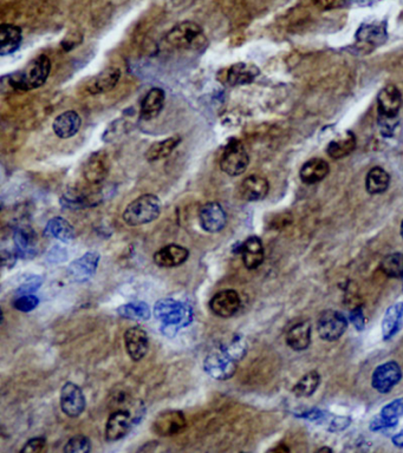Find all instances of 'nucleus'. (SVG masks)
<instances>
[{
    "instance_id": "obj_1",
    "label": "nucleus",
    "mask_w": 403,
    "mask_h": 453,
    "mask_svg": "<svg viewBox=\"0 0 403 453\" xmlns=\"http://www.w3.org/2000/svg\"><path fill=\"white\" fill-rule=\"evenodd\" d=\"M154 317L162 324V331H169L168 336H174L179 328L188 326L193 320L192 308L174 298H161L154 306Z\"/></svg>"
},
{
    "instance_id": "obj_2",
    "label": "nucleus",
    "mask_w": 403,
    "mask_h": 453,
    "mask_svg": "<svg viewBox=\"0 0 403 453\" xmlns=\"http://www.w3.org/2000/svg\"><path fill=\"white\" fill-rule=\"evenodd\" d=\"M166 41L170 46L185 51H204L208 39L203 27L194 22H180L167 34Z\"/></svg>"
},
{
    "instance_id": "obj_3",
    "label": "nucleus",
    "mask_w": 403,
    "mask_h": 453,
    "mask_svg": "<svg viewBox=\"0 0 403 453\" xmlns=\"http://www.w3.org/2000/svg\"><path fill=\"white\" fill-rule=\"evenodd\" d=\"M51 71V60L48 55H41L32 59L23 70L11 74L12 86L22 91H30L41 88L48 81Z\"/></svg>"
},
{
    "instance_id": "obj_4",
    "label": "nucleus",
    "mask_w": 403,
    "mask_h": 453,
    "mask_svg": "<svg viewBox=\"0 0 403 453\" xmlns=\"http://www.w3.org/2000/svg\"><path fill=\"white\" fill-rule=\"evenodd\" d=\"M162 209V204L159 197L153 194H145L134 199L127 206L123 213V220L127 225H147L155 221L159 218Z\"/></svg>"
},
{
    "instance_id": "obj_5",
    "label": "nucleus",
    "mask_w": 403,
    "mask_h": 453,
    "mask_svg": "<svg viewBox=\"0 0 403 453\" xmlns=\"http://www.w3.org/2000/svg\"><path fill=\"white\" fill-rule=\"evenodd\" d=\"M250 157L241 140H231L220 159V168L229 176H241L248 169Z\"/></svg>"
},
{
    "instance_id": "obj_6",
    "label": "nucleus",
    "mask_w": 403,
    "mask_h": 453,
    "mask_svg": "<svg viewBox=\"0 0 403 453\" xmlns=\"http://www.w3.org/2000/svg\"><path fill=\"white\" fill-rule=\"evenodd\" d=\"M237 360L220 350L208 354L204 361L205 372L215 380H229L237 372Z\"/></svg>"
},
{
    "instance_id": "obj_7",
    "label": "nucleus",
    "mask_w": 403,
    "mask_h": 453,
    "mask_svg": "<svg viewBox=\"0 0 403 453\" xmlns=\"http://www.w3.org/2000/svg\"><path fill=\"white\" fill-rule=\"evenodd\" d=\"M348 327L347 317L338 310H324L317 320V331L323 340L336 341Z\"/></svg>"
},
{
    "instance_id": "obj_8",
    "label": "nucleus",
    "mask_w": 403,
    "mask_h": 453,
    "mask_svg": "<svg viewBox=\"0 0 403 453\" xmlns=\"http://www.w3.org/2000/svg\"><path fill=\"white\" fill-rule=\"evenodd\" d=\"M402 379V371L395 361L378 366L371 376V386L380 393H388Z\"/></svg>"
},
{
    "instance_id": "obj_9",
    "label": "nucleus",
    "mask_w": 403,
    "mask_h": 453,
    "mask_svg": "<svg viewBox=\"0 0 403 453\" xmlns=\"http://www.w3.org/2000/svg\"><path fill=\"white\" fill-rule=\"evenodd\" d=\"M187 420L181 411L172 409L160 413L153 423V431L161 437H172L185 431Z\"/></svg>"
},
{
    "instance_id": "obj_10",
    "label": "nucleus",
    "mask_w": 403,
    "mask_h": 453,
    "mask_svg": "<svg viewBox=\"0 0 403 453\" xmlns=\"http://www.w3.org/2000/svg\"><path fill=\"white\" fill-rule=\"evenodd\" d=\"M110 171V159L105 151H96L85 161L83 176L93 185H98L107 178Z\"/></svg>"
},
{
    "instance_id": "obj_11",
    "label": "nucleus",
    "mask_w": 403,
    "mask_h": 453,
    "mask_svg": "<svg viewBox=\"0 0 403 453\" xmlns=\"http://www.w3.org/2000/svg\"><path fill=\"white\" fill-rule=\"evenodd\" d=\"M87 402L81 387L76 383H67L60 390V409L70 418H77L84 412Z\"/></svg>"
},
{
    "instance_id": "obj_12",
    "label": "nucleus",
    "mask_w": 403,
    "mask_h": 453,
    "mask_svg": "<svg viewBox=\"0 0 403 453\" xmlns=\"http://www.w3.org/2000/svg\"><path fill=\"white\" fill-rule=\"evenodd\" d=\"M199 223L205 232L215 234L225 228L227 223V214L220 203H206L200 209Z\"/></svg>"
},
{
    "instance_id": "obj_13",
    "label": "nucleus",
    "mask_w": 403,
    "mask_h": 453,
    "mask_svg": "<svg viewBox=\"0 0 403 453\" xmlns=\"http://www.w3.org/2000/svg\"><path fill=\"white\" fill-rule=\"evenodd\" d=\"M241 306V298L234 289L219 291L210 300V310L219 317H231Z\"/></svg>"
},
{
    "instance_id": "obj_14",
    "label": "nucleus",
    "mask_w": 403,
    "mask_h": 453,
    "mask_svg": "<svg viewBox=\"0 0 403 453\" xmlns=\"http://www.w3.org/2000/svg\"><path fill=\"white\" fill-rule=\"evenodd\" d=\"M100 262V254L96 251H88L83 256L71 262L68 273L76 282H85L90 280L96 273Z\"/></svg>"
},
{
    "instance_id": "obj_15",
    "label": "nucleus",
    "mask_w": 403,
    "mask_h": 453,
    "mask_svg": "<svg viewBox=\"0 0 403 453\" xmlns=\"http://www.w3.org/2000/svg\"><path fill=\"white\" fill-rule=\"evenodd\" d=\"M133 416L127 409H117L111 413L105 425V439L108 442H117L124 438L133 428Z\"/></svg>"
},
{
    "instance_id": "obj_16",
    "label": "nucleus",
    "mask_w": 403,
    "mask_h": 453,
    "mask_svg": "<svg viewBox=\"0 0 403 453\" xmlns=\"http://www.w3.org/2000/svg\"><path fill=\"white\" fill-rule=\"evenodd\" d=\"M127 353L133 361H141L148 352L149 340L147 333L140 326H134L124 333Z\"/></svg>"
},
{
    "instance_id": "obj_17",
    "label": "nucleus",
    "mask_w": 403,
    "mask_h": 453,
    "mask_svg": "<svg viewBox=\"0 0 403 453\" xmlns=\"http://www.w3.org/2000/svg\"><path fill=\"white\" fill-rule=\"evenodd\" d=\"M378 107L380 116L395 118L402 107V96L395 85L389 84L378 93Z\"/></svg>"
},
{
    "instance_id": "obj_18",
    "label": "nucleus",
    "mask_w": 403,
    "mask_h": 453,
    "mask_svg": "<svg viewBox=\"0 0 403 453\" xmlns=\"http://www.w3.org/2000/svg\"><path fill=\"white\" fill-rule=\"evenodd\" d=\"M387 25L383 22H364L356 32L357 43L378 48L387 41Z\"/></svg>"
},
{
    "instance_id": "obj_19",
    "label": "nucleus",
    "mask_w": 403,
    "mask_h": 453,
    "mask_svg": "<svg viewBox=\"0 0 403 453\" xmlns=\"http://www.w3.org/2000/svg\"><path fill=\"white\" fill-rule=\"evenodd\" d=\"M189 258V251L180 244H167L154 254V262L162 268H173L185 263Z\"/></svg>"
},
{
    "instance_id": "obj_20",
    "label": "nucleus",
    "mask_w": 403,
    "mask_h": 453,
    "mask_svg": "<svg viewBox=\"0 0 403 453\" xmlns=\"http://www.w3.org/2000/svg\"><path fill=\"white\" fill-rule=\"evenodd\" d=\"M82 126V118L74 110L65 111L63 114H58L53 121L52 129L56 136L62 140H68L74 137L79 131Z\"/></svg>"
},
{
    "instance_id": "obj_21",
    "label": "nucleus",
    "mask_w": 403,
    "mask_h": 453,
    "mask_svg": "<svg viewBox=\"0 0 403 453\" xmlns=\"http://www.w3.org/2000/svg\"><path fill=\"white\" fill-rule=\"evenodd\" d=\"M269 192H270V185L267 178L258 175L246 177L239 187L241 197L250 202L262 201L267 197Z\"/></svg>"
},
{
    "instance_id": "obj_22",
    "label": "nucleus",
    "mask_w": 403,
    "mask_h": 453,
    "mask_svg": "<svg viewBox=\"0 0 403 453\" xmlns=\"http://www.w3.org/2000/svg\"><path fill=\"white\" fill-rule=\"evenodd\" d=\"M239 251H241L245 267L251 269V270L258 268L265 258L263 242L258 236H250L246 241L241 244Z\"/></svg>"
},
{
    "instance_id": "obj_23",
    "label": "nucleus",
    "mask_w": 403,
    "mask_h": 453,
    "mask_svg": "<svg viewBox=\"0 0 403 453\" xmlns=\"http://www.w3.org/2000/svg\"><path fill=\"white\" fill-rule=\"evenodd\" d=\"M17 254L22 258H31L37 253V234L27 225H20L13 234Z\"/></svg>"
},
{
    "instance_id": "obj_24",
    "label": "nucleus",
    "mask_w": 403,
    "mask_h": 453,
    "mask_svg": "<svg viewBox=\"0 0 403 453\" xmlns=\"http://www.w3.org/2000/svg\"><path fill=\"white\" fill-rule=\"evenodd\" d=\"M100 194L84 192L79 189H70L60 197V204L67 209L78 210L96 206L100 202Z\"/></svg>"
},
{
    "instance_id": "obj_25",
    "label": "nucleus",
    "mask_w": 403,
    "mask_h": 453,
    "mask_svg": "<svg viewBox=\"0 0 403 453\" xmlns=\"http://www.w3.org/2000/svg\"><path fill=\"white\" fill-rule=\"evenodd\" d=\"M121 71L117 67H109L101 71L89 81L87 86L91 95H100L111 91L119 83Z\"/></svg>"
},
{
    "instance_id": "obj_26",
    "label": "nucleus",
    "mask_w": 403,
    "mask_h": 453,
    "mask_svg": "<svg viewBox=\"0 0 403 453\" xmlns=\"http://www.w3.org/2000/svg\"><path fill=\"white\" fill-rule=\"evenodd\" d=\"M166 100V93L162 88H153L149 90L141 104V118L145 121H151L159 116L162 111Z\"/></svg>"
},
{
    "instance_id": "obj_27",
    "label": "nucleus",
    "mask_w": 403,
    "mask_h": 453,
    "mask_svg": "<svg viewBox=\"0 0 403 453\" xmlns=\"http://www.w3.org/2000/svg\"><path fill=\"white\" fill-rule=\"evenodd\" d=\"M258 67L255 64L237 63L229 67L226 81L231 86L250 84L259 76Z\"/></svg>"
},
{
    "instance_id": "obj_28",
    "label": "nucleus",
    "mask_w": 403,
    "mask_h": 453,
    "mask_svg": "<svg viewBox=\"0 0 403 453\" xmlns=\"http://www.w3.org/2000/svg\"><path fill=\"white\" fill-rule=\"evenodd\" d=\"M330 166L326 161L322 159H312L304 163L300 168V180L305 185H314L324 180L329 175Z\"/></svg>"
},
{
    "instance_id": "obj_29",
    "label": "nucleus",
    "mask_w": 403,
    "mask_h": 453,
    "mask_svg": "<svg viewBox=\"0 0 403 453\" xmlns=\"http://www.w3.org/2000/svg\"><path fill=\"white\" fill-rule=\"evenodd\" d=\"M22 43V29L12 24L0 26V55H12Z\"/></svg>"
},
{
    "instance_id": "obj_30",
    "label": "nucleus",
    "mask_w": 403,
    "mask_h": 453,
    "mask_svg": "<svg viewBox=\"0 0 403 453\" xmlns=\"http://www.w3.org/2000/svg\"><path fill=\"white\" fill-rule=\"evenodd\" d=\"M286 343L293 350H307L311 343L310 322L304 321L290 328L286 334Z\"/></svg>"
},
{
    "instance_id": "obj_31",
    "label": "nucleus",
    "mask_w": 403,
    "mask_h": 453,
    "mask_svg": "<svg viewBox=\"0 0 403 453\" xmlns=\"http://www.w3.org/2000/svg\"><path fill=\"white\" fill-rule=\"evenodd\" d=\"M403 317V302H396L389 307L382 320V336L383 339L389 340L399 331Z\"/></svg>"
},
{
    "instance_id": "obj_32",
    "label": "nucleus",
    "mask_w": 403,
    "mask_h": 453,
    "mask_svg": "<svg viewBox=\"0 0 403 453\" xmlns=\"http://www.w3.org/2000/svg\"><path fill=\"white\" fill-rule=\"evenodd\" d=\"M44 232L46 235L60 239L62 242H70L76 237V232L72 225L60 216L51 218L46 223Z\"/></svg>"
},
{
    "instance_id": "obj_33",
    "label": "nucleus",
    "mask_w": 403,
    "mask_h": 453,
    "mask_svg": "<svg viewBox=\"0 0 403 453\" xmlns=\"http://www.w3.org/2000/svg\"><path fill=\"white\" fill-rule=\"evenodd\" d=\"M355 135L348 131L344 133L343 136L338 137L337 140H331L326 147V152L331 159H340L350 155L352 151L355 150Z\"/></svg>"
},
{
    "instance_id": "obj_34",
    "label": "nucleus",
    "mask_w": 403,
    "mask_h": 453,
    "mask_svg": "<svg viewBox=\"0 0 403 453\" xmlns=\"http://www.w3.org/2000/svg\"><path fill=\"white\" fill-rule=\"evenodd\" d=\"M181 143V137H168L166 140H158L148 147L146 152V159L149 162H155L159 159H166Z\"/></svg>"
},
{
    "instance_id": "obj_35",
    "label": "nucleus",
    "mask_w": 403,
    "mask_h": 453,
    "mask_svg": "<svg viewBox=\"0 0 403 453\" xmlns=\"http://www.w3.org/2000/svg\"><path fill=\"white\" fill-rule=\"evenodd\" d=\"M389 185H390V176L383 168L375 166L366 173V192L371 195H378L385 192L388 189Z\"/></svg>"
},
{
    "instance_id": "obj_36",
    "label": "nucleus",
    "mask_w": 403,
    "mask_h": 453,
    "mask_svg": "<svg viewBox=\"0 0 403 453\" xmlns=\"http://www.w3.org/2000/svg\"><path fill=\"white\" fill-rule=\"evenodd\" d=\"M120 317L128 320L147 321L151 317V308L143 301L128 302L117 308Z\"/></svg>"
},
{
    "instance_id": "obj_37",
    "label": "nucleus",
    "mask_w": 403,
    "mask_h": 453,
    "mask_svg": "<svg viewBox=\"0 0 403 453\" xmlns=\"http://www.w3.org/2000/svg\"><path fill=\"white\" fill-rule=\"evenodd\" d=\"M319 383H321L319 373L317 371H311L298 380V383L293 386V393L298 398H307L317 390Z\"/></svg>"
},
{
    "instance_id": "obj_38",
    "label": "nucleus",
    "mask_w": 403,
    "mask_h": 453,
    "mask_svg": "<svg viewBox=\"0 0 403 453\" xmlns=\"http://www.w3.org/2000/svg\"><path fill=\"white\" fill-rule=\"evenodd\" d=\"M381 269L387 277H394V279L403 277L402 253H394V254L387 255L382 260Z\"/></svg>"
},
{
    "instance_id": "obj_39",
    "label": "nucleus",
    "mask_w": 403,
    "mask_h": 453,
    "mask_svg": "<svg viewBox=\"0 0 403 453\" xmlns=\"http://www.w3.org/2000/svg\"><path fill=\"white\" fill-rule=\"evenodd\" d=\"M380 416L385 418L392 426H396L399 423V418L403 416V398L396 399L394 402L387 404L381 409Z\"/></svg>"
},
{
    "instance_id": "obj_40",
    "label": "nucleus",
    "mask_w": 403,
    "mask_h": 453,
    "mask_svg": "<svg viewBox=\"0 0 403 453\" xmlns=\"http://www.w3.org/2000/svg\"><path fill=\"white\" fill-rule=\"evenodd\" d=\"M222 350H225L226 353L239 361L248 353V343L241 336H236L229 343L222 346Z\"/></svg>"
},
{
    "instance_id": "obj_41",
    "label": "nucleus",
    "mask_w": 403,
    "mask_h": 453,
    "mask_svg": "<svg viewBox=\"0 0 403 453\" xmlns=\"http://www.w3.org/2000/svg\"><path fill=\"white\" fill-rule=\"evenodd\" d=\"M91 449V442L85 435H75L69 439V442L64 446V452L67 453H88Z\"/></svg>"
},
{
    "instance_id": "obj_42",
    "label": "nucleus",
    "mask_w": 403,
    "mask_h": 453,
    "mask_svg": "<svg viewBox=\"0 0 403 453\" xmlns=\"http://www.w3.org/2000/svg\"><path fill=\"white\" fill-rule=\"evenodd\" d=\"M39 305V298L32 294L19 295L13 301L15 310L23 313H29Z\"/></svg>"
},
{
    "instance_id": "obj_43",
    "label": "nucleus",
    "mask_w": 403,
    "mask_h": 453,
    "mask_svg": "<svg viewBox=\"0 0 403 453\" xmlns=\"http://www.w3.org/2000/svg\"><path fill=\"white\" fill-rule=\"evenodd\" d=\"M41 277H31L29 280L25 281L20 287L17 289V294L25 295L31 294L34 291H37L38 288L41 287Z\"/></svg>"
},
{
    "instance_id": "obj_44",
    "label": "nucleus",
    "mask_w": 403,
    "mask_h": 453,
    "mask_svg": "<svg viewBox=\"0 0 403 453\" xmlns=\"http://www.w3.org/2000/svg\"><path fill=\"white\" fill-rule=\"evenodd\" d=\"M46 440L45 438H32L26 442L25 446L20 449L22 453H38L41 452L45 449Z\"/></svg>"
},
{
    "instance_id": "obj_45",
    "label": "nucleus",
    "mask_w": 403,
    "mask_h": 453,
    "mask_svg": "<svg viewBox=\"0 0 403 453\" xmlns=\"http://www.w3.org/2000/svg\"><path fill=\"white\" fill-rule=\"evenodd\" d=\"M314 5L322 11H330L343 8L345 0H314Z\"/></svg>"
},
{
    "instance_id": "obj_46",
    "label": "nucleus",
    "mask_w": 403,
    "mask_h": 453,
    "mask_svg": "<svg viewBox=\"0 0 403 453\" xmlns=\"http://www.w3.org/2000/svg\"><path fill=\"white\" fill-rule=\"evenodd\" d=\"M350 423H352V419L348 416H336L330 424L329 431H343V430L348 428Z\"/></svg>"
},
{
    "instance_id": "obj_47",
    "label": "nucleus",
    "mask_w": 403,
    "mask_h": 453,
    "mask_svg": "<svg viewBox=\"0 0 403 453\" xmlns=\"http://www.w3.org/2000/svg\"><path fill=\"white\" fill-rule=\"evenodd\" d=\"M350 320L355 326L356 329L359 331H362L366 327V320H364V315L361 308H355L350 314Z\"/></svg>"
},
{
    "instance_id": "obj_48",
    "label": "nucleus",
    "mask_w": 403,
    "mask_h": 453,
    "mask_svg": "<svg viewBox=\"0 0 403 453\" xmlns=\"http://www.w3.org/2000/svg\"><path fill=\"white\" fill-rule=\"evenodd\" d=\"M15 260H17V256L13 253H11V251H1V261H3V265L6 267V268H12L15 265Z\"/></svg>"
},
{
    "instance_id": "obj_49",
    "label": "nucleus",
    "mask_w": 403,
    "mask_h": 453,
    "mask_svg": "<svg viewBox=\"0 0 403 453\" xmlns=\"http://www.w3.org/2000/svg\"><path fill=\"white\" fill-rule=\"evenodd\" d=\"M300 416L302 418H307V419L312 420V421H319V419H322L323 413L319 411V409H310L309 412L303 413L300 414Z\"/></svg>"
},
{
    "instance_id": "obj_50",
    "label": "nucleus",
    "mask_w": 403,
    "mask_h": 453,
    "mask_svg": "<svg viewBox=\"0 0 403 453\" xmlns=\"http://www.w3.org/2000/svg\"><path fill=\"white\" fill-rule=\"evenodd\" d=\"M392 442L394 445L397 446L399 449H403V430L392 437Z\"/></svg>"
},
{
    "instance_id": "obj_51",
    "label": "nucleus",
    "mask_w": 403,
    "mask_h": 453,
    "mask_svg": "<svg viewBox=\"0 0 403 453\" xmlns=\"http://www.w3.org/2000/svg\"><path fill=\"white\" fill-rule=\"evenodd\" d=\"M319 452H322V451H329V452H331V449H328V447H324V449H319Z\"/></svg>"
},
{
    "instance_id": "obj_52",
    "label": "nucleus",
    "mask_w": 403,
    "mask_h": 453,
    "mask_svg": "<svg viewBox=\"0 0 403 453\" xmlns=\"http://www.w3.org/2000/svg\"><path fill=\"white\" fill-rule=\"evenodd\" d=\"M401 236H402L403 239V221L401 222Z\"/></svg>"
},
{
    "instance_id": "obj_53",
    "label": "nucleus",
    "mask_w": 403,
    "mask_h": 453,
    "mask_svg": "<svg viewBox=\"0 0 403 453\" xmlns=\"http://www.w3.org/2000/svg\"><path fill=\"white\" fill-rule=\"evenodd\" d=\"M356 1H359V3L364 4V3H366V1H368V0H356Z\"/></svg>"
},
{
    "instance_id": "obj_54",
    "label": "nucleus",
    "mask_w": 403,
    "mask_h": 453,
    "mask_svg": "<svg viewBox=\"0 0 403 453\" xmlns=\"http://www.w3.org/2000/svg\"><path fill=\"white\" fill-rule=\"evenodd\" d=\"M402 289H403V288H402Z\"/></svg>"
}]
</instances>
